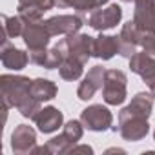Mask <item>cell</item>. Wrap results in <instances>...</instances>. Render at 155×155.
<instances>
[{
  "label": "cell",
  "instance_id": "cell-21",
  "mask_svg": "<svg viewBox=\"0 0 155 155\" xmlns=\"http://www.w3.org/2000/svg\"><path fill=\"white\" fill-rule=\"evenodd\" d=\"M55 6L58 8H73L77 13H91L97 9L95 0H55Z\"/></svg>",
  "mask_w": 155,
  "mask_h": 155
},
{
  "label": "cell",
  "instance_id": "cell-10",
  "mask_svg": "<svg viewBox=\"0 0 155 155\" xmlns=\"http://www.w3.org/2000/svg\"><path fill=\"white\" fill-rule=\"evenodd\" d=\"M104 75H106V68L102 66H93L86 77L82 79V82L79 84V88H77V97H79L81 101L88 102L95 97V93L99 90H102V84H104Z\"/></svg>",
  "mask_w": 155,
  "mask_h": 155
},
{
  "label": "cell",
  "instance_id": "cell-8",
  "mask_svg": "<svg viewBox=\"0 0 155 155\" xmlns=\"http://www.w3.org/2000/svg\"><path fill=\"white\" fill-rule=\"evenodd\" d=\"M44 22H46V28L49 29L51 37L79 33L81 28L84 26V18L81 15H55Z\"/></svg>",
  "mask_w": 155,
  "mask_h": 155
},
{
  "label": "cell",
  "instance_id": "cell-16",
  "mask_svg": "<svg viewBox=\"0 0 155 155\" xmlns=\"http://www.w3.org/2000/svg\"><path fill=\"white\" fill-rule=\"evenodd\" d=\"M64 60V55L57 48H46V49H37L29 51V62L46 69H58Z\"/></svg>",
  "mask_w": 155,
  "mask_h": 155
},
{
  "label": "cell",
  "instance_id": "cell-17",
  "mask_svg": "<svg viewBox=\"0 0 155 155\" xmlns=\"http://www.w3.org/2000/svg\"><path fill=\"white\" fill-rule=\"evenodd\" d=\"M117 53H119V37L101 33L97 38H93V57L95 58L110 60Z\"/></svg>",
  "mask_w": 155,
  "mask_h": 155
},
{
  "label": "cell",
  "instance_id": "cell-24",
  "mask_svg": "<svg viewBox=\"0 0 155 155\" xmlns=\"http://www.w3.org/2000/svg\"><path fill=\"white\" fill-rule=\"evenodd\" d=\"M53 8H57L55 0H18L17 6V9H37L40 13H46Z\"/></svg>",
  "mask_w": 155,
  "mask_h": 155
},
{
  "label": "cell",
  "instance_id": "cell-2",
  "mask_svg": "<svg viewBox=\"0 0 155 155\" xmlns=\"http://www.w3.org/2000/svg\"><path fill=\"white\" fill-rule=\"evenodd\" d=\"M31 79L24 75H9L4 73L0 77V91L2 101L8 102L11 108H17L24 119H35L37 113L42 110V102L31 97Z\"/></svg>",
  "mask_w": 155,
  "mask_h": 155
},
{
  "label": "cell",
  "instance_id": "cell-11",
  "mask_svg": "<svg viewBox=\"0 0 155 155\" xmlns=\"http://www.w3.org/2000/svg\"><path fill=\"white\" fill-rule=\"evenodd\" d=\"M37 146V131L29 124H18L11 133V150L17 155H28Z\"/></svg>",
  "mask_w": 155,
  "mask_h": 155
},
{
  "label": "cell",
  "instance_id": "cell-27",
  "mask_svg": "<svg viewBox=\"0 0 155 155\" xmlns=\"http://www.w3.org/2000/svg\"><path fill=\"white\" fill-rule=\"evenodd\" d=\"M144 84H146V86L150 88V91H151V95L155 97V77H153V79H150L148 82H144Z\"/></svg>",
  "mask_w": 155,
  "mask_h": 155
},
{
  "label": "cell",
  "instance_id": "cell-31",
  "mask_svg": "<svg viewBox=\"0 0 155 155\" xmlns=\"http://www.w3.org/2000/svg\"><path fill=\"white\" fill-rule=\"evenodd\" d=\"M153 140H155V130H153Z\"/></svg>",
  "mask_w": 155,
  "mask_h": 155
},
{
  "label": "cell",
  "instance_id": "cell-7",
  "mask_svg": "<svg viewBox=\"0 0 155 155\" xmlns=\"http://www.w3.org/2000/svg\"><path fill=\"white\" fill-rule=\"evenodd\" d=\"M22 40L26 44V48L29 51H37V49H46L49 46L51 40V33L46 28L44 20H37V22H26L24 26V33H22Z\"/></svg>",
  "mask_w": 155,
  "mask_h": 155
},
{
  "label": "cell",
  "instance_id": "cell-19",
  "mask_svg": "<svg viewBox=\"0 0 155 155\" xmlns=\"http://www.w3.org/2000/svg\"><path fill=\"white\" fill-rule=\"evenodd\" d=\"M24 26L26 22L17 15V17H8V15H2V29H4V37H2V44L11 40V38H17V37H22L24 33Z\"/></svg>",
  "mask_w": 155,
  "mask_h": 155
},
{
  "label": "cell",
  "instance_id": "cell-15",
  "mask_svg": "<svg viewBox=\"0 0 155 155\" xmlns=\"http://www.w3.org/2000/svg\"><path fill=\"white\" fill-rule=\"evenodd\" d=\"M130 69L133 73H137L144 82H148L150 79L155 77V57H151L140 49L130 58Z\"/></svg>",
  "mask_w": 155,
  "mask_h": 155
},
{
  "label": "cell",
  "instance_id": "cell-22",
  "mask_svg": "<svg viewBox=\"0 0 155 155\" xmlns=\"http://www.w3.org/2000/svg\"><path fill=\"white\" fill-rule=\"evenodd\" d=\"M46 146L49 148L51 155H62V153H68L75 144H73V142L64 135V133H60V135H57V137L49 139V140L46 142Z\"/></svg>",
  "mask_w": 155,
  "mask_h": 155
},
{
  "label": "cell",
  "instance_id": "cell-1",
  "mask_svg": "<svg viewBox=\"0 0 155 155\" xmlns=\"http://www.w3.org/2000/svg\"><path fill=\"white\" fill-rule=\"evenodd\" d=\"M155 97L151 91H139L128 106L119 111V126H113V131H119L120 137L128 142H139L150 133V117L153 113Z\"/></svg>",
  "mask_w": 155,
  "mask_h": 155
},
{
  "label": "cell",
  "instance_id": "cell-20",
  "mask_svg": "<svg viewBox=\"0 0 155 155\" xmlns=\"http://www.w3.org/2000/svg\"><path fill=\"white\" fill-rule=\"evenodd\" d=\"M82 73H84V64L81 60L71 58V57H64V60L58 68V75L64 81H77L82 77Z\"/></svg>",
  "mask_w": 155,
  "mask_h": 155
},
{
  "label": "cell",
  "instance_id": "cell-28",
  "mask_svg": "<svg viewBox=\"0 0 155 155\" xmlns=\"http://www.w3.org/2000/svg\"><path fill=\"white\" fill-rule=\"evenodd\" d=\"M106 153H126V151L120 148H110V150H106Z\"/></svg>",
  "mask_w": 155,
  "mask_h": 155
},
{
  "label": "cell",
  "instance_id": "cell-30",
  "mask_svg": "<svg viewBox=\"0 0 155 155\" xmlns=\"http://www.w3.org/2000/svg\"><path fill=\"white\" fill-rule=\"evenodd\" d=\"M120 2H124V4H131L133 0H120Z\"/></svg>",
  "mask_w": 155,
  "mask_h": 155
},
{
  "label": "cell",
  "instance_id": "cell-26",
  "mask_svg": "<svg viewBox=\"0 0 155 155\" xmlns=\"http://www.w3.org/2000/svg\"><path fill=\"white\" fill-rule=\"evenodd\" d=\"M68 153H71V155H77V153H88V155H93V148L88 146V144H75Z\"/></svg>",
  "mask_w": 155,
  "mask_h": 155
},
{
  "label": "cell",
  "instance_id": "cell-6",
  "mask_svg": "<svg viewBox=\"0 0 155 155\" xmlns=\"http://www.w3.org/2000/svg\"><path fill=\"white\" fill-rule=\"evenodd\" d=\"M120 20H122V8L119 4H110L108 8L93 9L88 17V26L102 33L106 29H113Z\"/></svg>",
  "mask_w": 155,
  "mask_h": 155
},
{
  "label": "cell",
  "instance_id": "cell-5",
  "mask_svg": "<svg viewBox=\"0 0 155 155\" xmlns=\"http://www.w3.org/2000/svg\"><path fill=\"white\" fill-rule=\"evenodd\" d=\"M81 122L90 131H108L113 128V115L106 106L91 104L81 111Z\"/></svg>",
  "mask_w": 155,
  "mask_h": 155
},
{
  "label": "cell",
  "instance_id": "cell-12",
  "mask_svg": "<svg viewBox=\"0 0 155 155\" xmlns=\"http://www.w3.org/2000/svg\"><path fill=\"white\" fill-rule=\"evenodd\" d=\"M133 22L142 31H155V0H133Z\"/></svg>",
  "mask_w": 155,
  "mask_h": 155
},
{
  "label": "cell",
  "instance_id": "cell-13",
  "mask_svg": "<svg viewBox=\"0 0 155 155\" xmlns=\"http://www.w3.org/2000/svg\"><path fill=\"white\" fill-rule=\"evenodd\" d=\"M33 120H35V124H37L40 133H53V131H57L58 128L64 126V115L55 106L42 108Z\"/></svg>",
  "mask_w": 155,
  "mask_h": 155
},
{
  "label": "cell",
  "instance_id": "cell-29",
  "mask_svg": "<svg viewBox=\"0 0 155 155\" xmlns=\"http://www.w3.org/2000/svg\"><path fill=\"white\" fill-rule=\"evenodd\" d=\"M95 4H97V9H99V8H104L108 4V0H95Z\"/></svg>",
  "mask_w": 155,
  "mask_h": 155
},
{
  "label": "cell",
  "instance_id": "cell-23",
  "mask_svg": "<svg viewBox=\"0 0 155 155\" xmlns=\"http://www.w3.org/2000/svg\"><path fill=\"white\" fill-rule=\"evenodd\" d=\"M62 133H64L73 144H77V142L82 139V135H84V124L81 122V119H79V120L71 119V120H68V122L62 126Z\"/></svg>",
  "mask_w": 155,
  "mask_h": 155
},
{
  "label": "cell",
  "instance_id": "cell-14",
  "mask_svg": "<svg viewBox=\"0 0 155 155\" xmlns=\"http://www.w3.org/2000/svg\"><path fill=\"white\" fill-rule=\"evenodd\" d=\"M0 60H2V66L11 69V71H20L29 64V53L15 48L9 40L2 44V49H0Z\"/></svg>",
  "mask_w": 155,
  "mask_h": 155
},
{
  "label": "cell",
  "instance_id": "cell-4",
  "mask_svg": "<svg viewBox=\"0 0 155 155\" xmlns=\"http://www.w3.org/2000/svg\"><path fill=\"white\" fill-rule=\"evenodd\" d=\"M128 77L120 69H106L104 84H102V99L108 106H120L128 99Z\"/></svg>",
  "mask_w": 155,
  "mask_h": 155
},
{
  "label": "cell",
  "instance_id": "cell-9",
  "mask_svg": "<svg viewBox=\"0 0 155 155\" xmlns=\"http://www.w3.org/2000/svg\"><path fill=\"white\" fill-rule=\"evenodd\" d=\"M140 35H142V29L137 28V24L133 20L126 22L120 28V33H119V55L122 58L130 60L137 53V48H139V42H140Z\"/></svg>",
  "mask_w": 155,
  "mask_h": 155
},
{
  "label": "cell",
  "instance_id": "cell-3",
  "mask_svg": "<svg viewBox=\"0 0 155 155\" xmlns=\"http://www.w3.org/2000/svg\"><path fill=\"white\" fill-rule=\"evenodd\" d=\"M55 48L64 57H71L81 60L82 64H88V60L93 57V37L84 33L66 35V38H60Z\"/></svg>",
  "mask_w": 155,
  "mask_h": 155
},
{
  "label": "cell",
  "instance_id": "cell-18",
  "mask_svg": "<svg viewBox=\"0 0 155 155\" xmlns=\"http://www.w3.org/2000/svg\"><path fill=\"white\" fill-rule=\"evenodd\" d=\"M31 97L40 101V102H48V101H53L58 93V88L53 81L49 79H35L31 81Z\"/></svg>",
  "mask_w": 155,
  "mask_h": 155
},
{
  "label": "cell",
  "instance_id": "cell-25",
  "mask_svg": "<svg viewBox=\"0 0 155 155\" xmlns=\"http://www.w3.org/2000/svg\"><path fill=\"white\" fill-rule=\"evenodd\" d=\"M139 48L142 51H146L148 55L155 57V31H142Z\"/></svg>",
  "mask_w": 155,
  "mask_h": 155
}]
</instances>
